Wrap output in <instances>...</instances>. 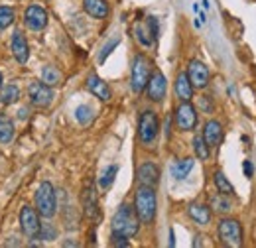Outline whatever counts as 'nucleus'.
<instances>
[{"label": "nucleus", "mask_w": 256, "mask_h": 248, "mask_svg": "<svg viewBox=\"0 0 256 248\" xmlns=\"http://www.w3.org/2000/svg\"><path fill=\"white\" fill-rule=\"evenodd\" d=\"M112 234L114 236H124L130 238L138 232V226H140V218L136 215V211L128 205H120L118 211L114 213L112 217Z\"/></svg>", "instance_id": "f257e3e1"}, {"label": "nucleus", "mask_w": 256, "mask_h": 248, "mask_svg": "<svg viewBox=\"0 0 256 248\" xmlns=\"http://www.w3.org/2000/svg\"><path fill=\"white\" fill-rule=\"evenodd\" d=\"M156 191L152 187L142 186L136 191V197H134V211L140 218V222L144 224H150L154 217H156Z\"/></svg>", "instance_id": "f03ea898"}, {"label": "nucleus", "mask_w": 256, "mask_h": 248, "mask_svg": "<svg viewBox=\"0 0 256 248\" xmlns=\"http://www.w3.org/2000/svg\"><path fill=\"white\" fill-rule=\"evenodd\" d=\"M36 209L42 217L50 218L56 215L58 211V201H56V189L50 182L40 184L36 191Z\"/></svg>", "instance_id": "7ed1b4c3"}, {"label": "nucleus", "mask_w": 256, "mask_h": 248, "mask_svg": "<svg viewBox=\"0 0 256 248\" xmlns=\"http://www.w3.org/2000/svg\"><path fill=\"white\" fill-rule=\"evenodd\" d=\"M152 75V63L146 56L138 54L132 62V77H130V85L134 93H142L148 85V79Z\"/></svg>", "instance_id": "20e7f679"}, {"label": "nucleus", "mask_w": 256, "mask_h": 248, "mask_svg": "<svg viewBox=\"0 0 256 248\" xmlns=\"http://www.w3.org/2000/svg\"><path fill=\"white\" fill-rule=\"evenodd\" d=\"M158 130H160V122L154 110H144L138 122V138L144 146H150L156 142L158 138Z\"/></svg>", "instance_id": "39448f33"}, {"label": "nucleus", "mask_w": 256, "mask_h": 248, "mask_svg": "<svg viewBox=\"0 0 256 248\" xmlns=\"http://www.w3.org/2000/svg\"><path fill=\"white\" fill-rule=\"evenodd\" d=\"M219 238L226 246H240L242 244V228L240 222L234 218H224L219 222Z\"/></svg>", "instance_id": "423d86ee"}, {"label": "nucleus", "mask_w": 256, "mask_h": 248, "mask_svg": "<svg viewBox=\"0 0 256 248\" xmlns=\"http://www.w3.org/2000/svg\"><path fill=\"white\" fill-rule=\"evenodd\" d=\"M28 96H30L34 106H38V108H46V106H50L52 100H54L52 87L46 85V83H42V81H34L32 85H30Z\"/></svg>", "instance_id": "0eeeda50"}, {"label": "nucleus", "mask_w": 256, "mask_h": 248, "mask_svg": "<svg viewBox=\"0 0 256 248\" xmlns=\"http://www.w3.org/2000/svg\"><path fill=\"white\" fill-rule=\"evenodd\" d=\"M20 226H22V232L28 236V238H36L38 232H40V217H38V211L32 207H22L20 211Z\"/></svg>", "instance_id": "6e6552de"}, {"label": "nucleus", "mask_w": 256, "mask_h": 248, "mask_svg": "<svg viewBox=\"0 0 256 248\" xmlns=\"http://www.w3.org/2000/svg\"><path fill=\"white\" fill-rule=\"evenodd\" d=\"M176 124H178L180 130H186V132L195 128V124H197V112H195V108L190 104V100H186L184 104L178 106V110H176Z\"/></svg>", "instance_id": "1a4fd4ad"}, {"label": "nucleus", "mask_w": 256, "mask_h": 248, "mask_svg": "<svg viewBox=\"0 0 256 248\" xmlns=\"http://www.w3.org/2000/svg\"><path fill=\"white\" fill-rule=\"evenodd\" d=\"M188 79L193 85V89H203L209 85V69L201 62H192L188 69Z\"/></svg>", "instance_id": "9d476101"}, {"label": "nucleus", "mask_w": 256, "mask_h": 248, "mask_svg": "<svg viewBox=\"0 0 256 248\" xmlns=\"http://www.w3.org/2000/svg\"><path fill=\"white\" fill-rule=\"evenodd\" d=\"M146 89H148V96H150V100H156V102L164 100V96H166V91H168V83H166V77L162 75L160 71L152 73V75H150V79H148V85H146Z\"/></svg>", "instance_id": "9b49d317"}, {"label": "nucleus", "mask_w": 256, "mask_h": 248, "mask_svg": "<svg viewBox=\"0 0 256 248\" xmlns=\"http://www.w3.org/2000/svg\"><path fill=\"white\" fill-rule=\"evenodd\" d=\"M26 24H28V28L34 32H40L46 28V24H48V12L42 8V6H30L28 10H26Z\"/></svg>", "instance_id": "f8f14e48"}, {"label": "nucleus", "mask_w": 256, "mask_h": 248, "mask_svg": "<svg viewBox=\"0 0 256 248\" xmlns=\"http://www.w3.org/2000/svg\"><path fill=\"white\" fill-rule=\"evenodd\" d=\"M12 54H14L16 62L20 63V65H26L28 58H30L28 42H26L24 34H22L20 30H16V32H14V36H12Z\"/></svg>", "instance_id": "ddd939ff"}, {"label": "nucleus", "mask_w": 256, "mask_h": 248, "mask_svg": "<svg viewBox=\"0 0 256 248\" xmlns=\"http://www.w3.org/2000/svg\"><path fill=\"white\" fill-rule=\"evenodd\" d=\"M158 180H160V170L154 164L146 162V164L140 166V170H138V182H140V186L154 187L158 184Z\"/></svg>", "instance_id": "4468645a"}, {"label": "nucleus", "mask_w": 256, "mask_h": 248, "mask_svg": "<svg viewBox=\"0 0 256 248\" xmlns=\"http://www.w3.org/2000/svg\"><path fill=\"white\" fill-rule=\"evenodd\" d=\"M221 138H223V126H221V122L209 120V122L205 124V128H203V140H205V144L209 148L211 146H217L221 142Z\"/></svg>", "instance_id": "2eb2a0df"}, {"label": "nucleus", "mask_w": 256, "mask_h": 248, "mask_svg": "<svg viewBox=\"0 0 256 248\" xmlns=\"http://www.w3.org/2000/svg\"><path fill=\"white\" fill-rule=\"evenodd\" d=\"M87 89L95 94L96 98H100V100H110V96H112L108 85H106L100 77H96V75H89V79H87Z\"/></svg>", "instance_id": "dca6fc26"}, {"label": "nucleus", "mask_w": 256, "mask_h": 248, "mask_svg": "<svg viewBox=\"0 0 256 248\" xmlns=\"http://www.w3.org/2000/svg\"><path fill=\"white\" fill-rule=\"evenodd\" d=\"M83 8L89 16H93L96 20H102L108 16V4L104 0H83Z\"/></svg>", "instance_id": "f3484780"}, {"label": "nucleus", "mask_w": 256, "mask_h": 248, "mask_svg": "<svg viewBox=\"0 0 256 248\" xmlns=\"http://www.w3.org/2000/svg\"><path fill=\"white\" fill-rule=\"evenodd\" d=\"M83 207H85V215L87 217H96V193L95 187L91 184H87V187L83 189Z\"/></svg>", "instance_id": "a211bd4d"}, {"label": "nucleus", "mask_w": 256, "mask_h": 248, "mask_svg": "<svg viewBox=\"0 0 256 248\" xmlns=\"http://www.w3.org/2000/svg\"><path fill=\"white\" fill-rule=\"evenodd\" d=\"M176 93L182 100H190L193 96V85L188 79V73H180L176 81Z\"/></svg>", "instance_id": "6ab92c4d"}, {"label": "nucleus", "mask_w": 256, "mask_h": 248, "mask_svg": "<svg viewBox=\"0 0 256 248\" xmlns=\"http://www.w3.org/2000/svg\"><path fill=\"white\" fill-rule=\"evenodd\" d=\"M190 217H192L197 224H207V222L211 220V209L205 207V205L193 203L192 207H190Z\"/></svg>", "instance_id": "aec40b11"}, {"label": "nucleus", "mask_w": 256, "mask_h": 248, "mask_svg": "<svg viewBox=\"0 0 256 248\" xmlns=\"http://www.w3.org/2000/svg\"><path fill=\"white\" fill-rule=\"evenodd\" d=\"M193 158H184V160H180L178 164H174V168H172V174H174V178L176 180H186L188 176H190V172L193 170Z\"/></svg>", "instance_id": "412c9836"}, {"label": "nucleus", "mask_w": 256, "mask_h": 248, "mask_svg": "<svg viewBox=\"0 0 256 248\" xmlns=\"http://www.w3.org/2000/svg\"><path fill=\"white\" fill-rule=\"evenodd\" d=\"M12 138H14V122L6 114H0V142L10 144Z\"/></svg>", "instance_id": "4be33fe9"}, {"label": "nucleus", "mask_w": 256, "mask_h": 248, "mask_svg": "<svg viewBox=\"0 0 256 248\" xmlns=\"http://www.w3.org/2000/svg\"><path fill=\"white\" fill-rule=\"evenodd\" d=\"M60 81H62V73H60V69H56L54 65H46V67L42 69V83L54 87V85H58Z\"/></svg>", "instance_id": "5701e85b"}, {"label": "nucleus", "mask_w": 256, "mask_h": 248, "mask_svg": "<svg viewBox=\"0 0 256 248\" xmlns=\"http://www.w3.org/2000/svg\"><path fill=\"white\" fill-rule=\"evenodd\" d=\"M211 207L217 211V213H228L232 209V201L228 199V195L219 193L215 197H211Z\"/></svg>", "instance_id": "b1692460"}, {"label": "nucleus", "mask_w": 256, "mask_h": 248, "mask_svg": "<svg viewBox=\"0 0 256 248\" xmlns=\"http://www.w3.org/2000/svg\"><path fill=\"white\" fill-rule=\"evenodd\" d=\"M18 98H20V89H18L16 85H8V87L2 89L0 100H2L4 104H14Z\"/></svg>", "instance_id": "393cba45"}, {"label": "nucleus", "mask_w": 256, "mask_h": 248, "mask_svg": "<svg viewBox=\"0 0 256 248\" xmlns=\"http://www.w3.org/2000/svg\"><path fill=\"white\" fill-rule=\"evenodd\" d=\"M215 186H217V189H219V193H224V195H232V193H234V189H232V186H230V182L224 178L223 172H217V174H215Z\"/></svg>", "instance_id": "a878e982"}, {"label": "nucleus", "mask_w": 256, "mask_h": 248, "mask_svg": "<svg viewBox=\"0 0 256 248\" xmlns=\"http://www.w3.org/2000/svg\"><path fill=\"white\" fill-rule=\"evenodd\" d=\"M193 150H195V154H197L199 160H207L209 158V146L205 144L203 136H195L193 138Z\"/></svg>", "instance_id": "bb28decb"}, {"label": "nucleus", "mask_w": 256, "mask_h": 248, "mask_svg": "<svg viewBox=\"0 0 256 248\" xmlns=\"http://www.w3.org/2000/svg\"><path fill=\"white\" fill-rule=\"evenodd\" d=\"M75 116H77V120L83 124V126H87V124L93 120V110H91V106H87V104H81V106H77V110H75Z\"/></svg>", "instance_id": "cd10ccee"}, {"label": "nucleus", "mask_w": 256, "mask_h": 248, "mask_svg": "<svg viewBox=\"0 0 256 248\" xmlns=\"http://www.w3.org/2000/svg\"><path fill=\"white\" fill-rule=\"evenodd\" d=\"M118 174V166H110L102 176H100V180H98V186L100 189H106V187H110V184L114 182V176Z\"/></svg>", "instance_id": "c85d7f7f"}, {"label": "nucleus", "mask_w": 256, "mask_h": 248, "mask_svg": "<svg viewBox=\"0 0 256 248\" xmlns=\"http://www.w3.org/2000/svg\"><path fill=\"white\" fill-rule=\"evenodd\" d=\"M14 18H16L14 10H12V8H8V6H2V8H0V30L8 28V26L14 22Z\"/></svg>", "instance_id": "c756f323"}, {"label": "nucleus", "mask_w": 256, "mask_h": 248, "mask_svg": "<svg viewBox=\"0 0 256 248\" xmlns=\"http://www.w3.org/2000/svg\"><path fill=\"white\" fill-rule=\"evenodd\" d=\"M134 34H136V40H138L142 46H146V48H148V46H152L154 38H152V36L146 32V28H144V26H140V24H138V26L134 28Z\"/></svg>", "instance_id": "7c9ffc66"}, {"label": "nucleus", "mask_w": 256, "mask_h": 248, "mask_svg": "<svg viewBox=\"0 0 256 248\" xmlns=\"http://www.w3.org/2000/svg\"><path fill=\"white\" fill-rule=\"evenodd\" d=\"M40 238H46V240H52V238H56V228L52 226V224H48V222H44V224H40Z\"/></svg>", "instance_id": "2f4dec72"}, {"label": "nucleus", "mask_w": 256, "mask_h": 248, "mask_svg": "<svg viewBox=\"0 0 256 248\" xmlns=\"http://www.w3.org/2000/svg\"><path fill=\"white\" fill-rule=\"evenodd\" d=\"M118 42H120L118 38H114V40H110V44H106V46H104V50L100 52V56H98V62H100V63L104 62V60H106V56H108V54H110V52H112V50H114V48L118 46Z\"/></svg>", "instance_id": "473e14b6"}, {"label": "nucleus", "mask_w": 256, "mask_h": 248, "mask_svg": "<svg viewBox=\"0 0 256 248\" xmlns=\"http://www.w3.org/2000/svg\"><path fill=\"white\" fill-rule=\"evenodd\" d=\"M242 172H244L246 178H252V174H254V166H252L250 160H244V164H242Z\"/></svg>", "instance_id": "72a5a7b5"}, {"label": "nucleus", "mask_w": 256, "mask_h": 248, "mask_svg": "<svg viewBox=\"0 0 256 248\" xmlns=\"http://www.w3.org/2000/svg\"><path fill=\"white\" fill-rule=\"evenodd\" d=\"M199 106H201L205 112H213V104L209 102V98H207V96H201V98H199Z\"/></svg>", "instance_id": "f704fd0d"}, {"label": "nucleus", "mask_w": 256, "mask_h": 248, "mask_svg": "<svg viewBox=\"0 0 256 248\" xmlns=\"http://www.w3.org/2000/svg\"><path fill=\"white\" fill-rule=\"evenodd\" d=\"M18 118H22V120L28 118V108H20V110H18Z\"/></svg>", "instance_id": "c9c22d12"}, {"label": "nucleus", "mask_w": 256, "mask_h": 248, "mask_svg": "<svg viewBox=\"0 0 256 248\" xmlns=\"http://www.w3.org/2000/svg\"><path fill=\"white\" fill-rule=\"evenodd\" d=\"M0 87H2V75H0Z\"/></svg>", "instance_id": "e433bc0d"}]
</instances>
